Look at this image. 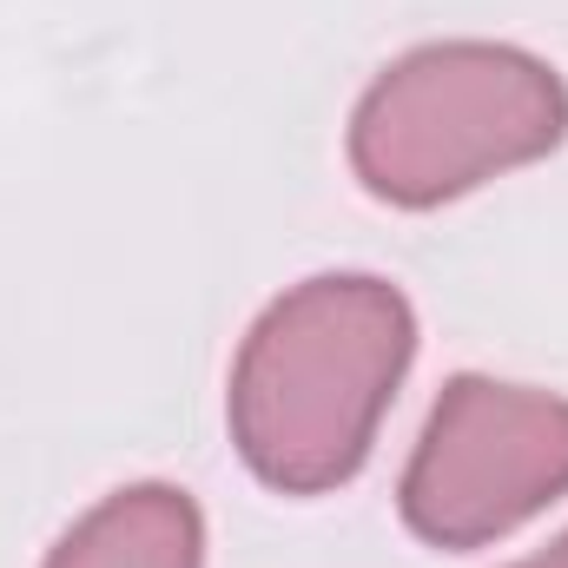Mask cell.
<instances>
[{
  "mask_svg": "<svg viewBox=\"0 0 568 568\" xmlns=\"http://www.w3.org/2000/svg\"><path fill=\"white\" fill-rule=\"evenodd\" d=\"M509 568H568V536H556L549 549H536V556H523V562H509Z\"/></svg>",
  "mask_w": 568,
  "mask_h": 568,
  "instance_id": "5",
  "label": "cell"
},
{
  "mask_svg": "<svg viewBox=\"0 0 568 568\" xmlns=\"http://www.w3.org/2000/svg\"><path fill=\"white\" fill-rule=\"evenodd\" d=\"M417 357V311L397 284L324 272L291 284L232 364V443L258 483L324 496L371 463L384 410Z\"/></svg>",
  "mask_w": 568,
  "mask_h": 568,
  "instance_id": "1",
  "label": "cell"
},
{
  "mask_svg": "<svg viewBox=\"0 0 568 568\" xmlns=\"http://www.w3.org/2000/svg\"><path fill=\"white\" fill-rule=\"evenodd\" d=\"M47 568H205V523L185 489L172 483H133L87 509Z\"/></svg>",
  "mask_w": 568,
  "mask_h": 568,
  "instance_id": "4",
  "label": "cell"
},
{
  "mask_svg": "<svg viewBox=\"0 0 568 568\" xmlns=\"http://www.w3.org/2000/svg\"><path fill=\"white\" fill-rule=\"evenodd\" d=\"M568 496V404L556 390L449 377L404 463L397 509L429 549H489Z\"/></svg>",
  "mask_w": 568,
  "mask_h": 568,
  "instance_id": "3",
  "label": "cell"
},
{
  "mask_svg": "<svg viewBox=\"0 0 568 568\" xmlns=\"http://www.w3.org/2000/svg\"><path fill=\"white\" fill-rule=\"evenodd\" d=\"M568 133V87L523 47L436 40L377 73L351 120V172L371 199L429 212L463 199Z\"/></svg>",
  "mask_w": 568,
  "mask_h": 568,
  "instance_id": "2",
  "label": "cell"
}]
</instances>
